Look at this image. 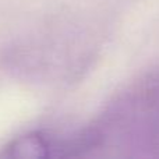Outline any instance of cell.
Listing matches in <instances>:
<instances>
[{"instance_id": "6da1fadb", "label": "cell", "mask_w": 159, "mask_h": 159, "mask_svg": "<svg viewBox=\"0 0 159 159\" xmlns=\"http://www.w3.org/2000/svg\"><path fill=\"white\" fill-rule=\"evenodd\" d=\"M101 147L116 134L133 148L159 151V74L143 80L119 98L93 126Z\"/></svg>"}, {"instance_id": "7a4b0ae2", "label": "cell", "mask_w": 159, "mask_h": 159, "mask_svg": "<svg viewBox=\"0 0 159 159\" xmlns=\"http://www.w3.org/2000/svg\"><path fill=\"white\" fill-rule=\"evenodd\" d=\"M53 155L55 135L46 131H32L20 135L0 152V158H46Z\"/></svg>"}]
</instances>
